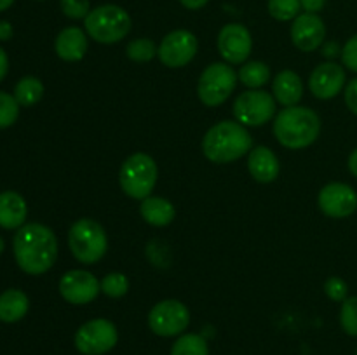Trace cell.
<instances>
[{"label":"cell","instance_id":"27","mask_svg":"<svg viewBox=\"0 0 357 355\" xmlns=\"http://www.w3.org/2000/svg\"><path fill=\"white\" fill-rule=\"evenodd\" d=\"M300 0H268V13L278 21H291L298 16Z\"/></svg>","mask_w":357,"mask_h":355},{"label":"cell","instance_id":"15","mask_svg":"<svg viewBox=\"0 0 357 355\" xmlns=\"http://www.w3.org/2000/svg\"><path fill=\"white\" fill-rule=\"evenodd\" d=\"M345 82H347V77H345L344 66L328 61L316 66L310 73L309 89L317 100H331L342 93Z\"/></svg>","mask_w":357,"mask_h":355},{"label":"cell","instance_id":"25","mask_svg":"<svg viewBox=\"0 0 357 355\" xmlns=\"http://www.w3.org/2000/svg\"><path fill=\"white\" fill-rule=\"evenodd\" d=\"M171 355H209V348L201 334H183L174 341Z\"/></svg>","mask_w":357,"mask_h":355},{"label":"cell","instance_id":"28","mask_svg":"<svg viewBox=\"0 0 357 355\" xmlns=\"http://www.w3.org/2000/svg\"><path fill=\"white\" fill-rule=\"evenodd\" d=\"M101 284V291L105 292L110 298H122L126 292L129 291V281L124 274H119V271H114V274L105 275Z\"/></svg>","mask_w":357,"mask_h":355},{"label":"cell","instance_id":"4","mask_svg":"<svg viewBox=\"0 0 357 355\" xmlns=\"http://www.w3.org/2000/svg\"><path fill=\"white\" fill-rule=\"evenodd\" d=\"M131 16L115 3L96 7L84 19L87 35L100 44L121 42L131 31Z\"/></svg>","mask_w":357,"mask_h":355},{"label":"cell","instance_id":"24","mask_svg":"<svg viewBox=\"0 0 357 355\" xmlns=\"http://www.w3.org/2000/svg\"><path fill=\"white\" fill-rule=\"evenodd\" d=\"M237 77L246 87L258 89V87H264L271 80V68L261 61H250L241 66Z\"/></svg>","mask_w":357,"mask_h":355},{"label":"cell","instance_id":"36","mask_svg":"<svg viewBox=\"0 0 357 355\" xmlns=\"http://www.w3.org/2000/svg\"><path fill=\"white\" fill-rule=\"evenodd\" d=\"M7 70H9V59H7L6 51L0 47V82H2L3 77L7 75Z\"/></svg>","mask_w":357,"mask_h":355},{"label":"cell","instance_id":"40","mask_svg":"<svg viewBox=\"0 0 357 355\" xmlns=\"http://www.w3.org/2000/svg\"><path fill=\"white\" fill-rule=\"evenodd\" d=\"M349 171L357 178V148L349 155Z\"/></svg>","mask_w":357,"mask_h":355},{"label":"cell","instance_id":"7","mask_svg":"<svg viewBox=\"0 0 357 355\" xmlns=\"http://www.w3.org/2000/svg\"><path fill=\"white\" fill-rule=\"evenodd\" d=\"M237 79L239 77L236 75L232 66L227 63H213L201 73L197 84L199 100L206 106H218L225 103L236 89Z\"/></svg>","mask_w":357,"mask_h":355},{"label":"cell","instance_id":"37","mask_svg":"<svg viewBox=\"0 0 357 355\" xmlns=\"http://www.w3.org/2000/svg\"><path fill=\"white\" fill-rule=\"evenodd\" d=\"M208 2L209 0H180L181 6L187 7V9H190V10L201 9V7H204Z\"/></svg>","mask_w":357,"mask_h":355},{"label":"cell","instance_id":"11","mask_svg":"<svg viewBox=\"0 0 357 355\" xmlns=\"http://www.w3.org/2000/svg\"><path fill=\"white\" fill-rule=\"evenodd\" d=\"M197 54V38L188 30H174L167 33L157 49L160 63L167 68L187 66Z\"/></svg>","mask_w":357,"mask_h":355},{"label":"cell","instance_id":"3","mask_svg":"<svg viewBox=\"0 0 357 355\" xmlns=\"http://www.w3.org/2000/svg\"><path fill=\"white\" fill-rule=\"evenodd\" d=\"M321 132V118L314 110L305 106H286L274 118V136L289 150L310 146Z\"/></svg>","mask_w":357,"mask_h":355},{"label":"cell","instance_id":"13","mask_svg":"<svg viewBox=\"0 0 357 355\" xmlns=\"http://www.w3.org/2000/svg\"><path fill=\"white\" fill-rule=\"evenodd\" d=\"M101 284L91 271L70 270L59 281V292L63 299L72 305H87L100 294Z\"/></svg>","mask_w":357,"mask_h":355},{"label":"cell","instance_id":"21","mask_svg":"<svg viewBox=\"0 0 357 355\" xmlns=\"http://www.w3.org/2000/svg\"><path fill=\"white\" fill-rule=\"evenodd\" d=\"M139 214L149 225L167 226L169 223H173L176 209L169 200L162 197H146L139 205Z\"/></svg>","mask_w":357,"mask_h":355},{"label":"cell","instance_id":"26","mask_svg":"<svg viewBox=\"0 0 357 355\" xmlns=\"http://www.w3.org/2000/svg\"><path fill=\"white\" fill-rule=\"evenodd\" d=\"M126 54L136 63H146L157 54V49L150 38H135L126 47Z\"/></svg>","mask_w":357,"mask_h":355},{"label":"cell","instance_id":"34","mask_svg":"<svg viewBox=\"0 0 357 355\" xmlns=\"http://www.w3.org/2000/svg\"><path fill=\"white\" fill-rule=\"evenodd\" d=\"M345 104L352 113L357 115V79H352L345 87Z\"/></svg>","mask_w":357,"mask_h":355},{"label":"cell","instance_id":"9","mask_svg":"<svg viewBox=\"0 0 357 355\" xmlns=\"http://www.w3.org/2000/svg\"><path fill=\"white\" fill-rule=\"evenodd\" d=\"M119 333L114 322L94 319L82 324L75 333V347L84 355H103L117 345Z\"/></svg>","mask_w":357,"mask_h":355},{"label":"cell","instance_id":"8","mask_svg":"<svg viewBox=\"0 0 357 355\" xmlns=\"http://www.w3.org/2000/svg\"><path fill=\"white\" fill-rule=\"evenodd\" d=\"M234 115L236 120L243 125L258 127L271 122L275 115V97L274 94L265 90H246L239 94L234 103Z\"/></svg>","mask_w":357,"mask_h":355},{"label":"cell","instance_id":"42","mask_svg":"<svg viewBox=\"0 0 357 355\" xmlns=\"http://www.w3.org/2000/svg\"><path fill=\"white\" fill-rule=\"evenodd\" d=\"M2 251H3V240L0 239V254H2Z\"/></svg>","mask_w":357,"mask_h":355},{"label":"cell","instance_id":"20","mask_svg":"<svg viewBox=\"0 0 357 355\" xmlns=\"http://www.w3.org/2000/svg\"><path fill=\"white\" fill-rule=\"evenodd\" d=\"M26 202L20 194L10 190L0 194V226L2 228H21L24 219H26Z\"/></svg>","mask_w":357,"mask_h":355},{"label":"cell","instance_id":"23","mask_svg":"<svg viewBox=\"0 0 357 355\" xmlns=\"http://www.w3.org/2000/svg\"><path fill=\"white\" fill-rule=\"evenodd\" d=\"M44 96V86L37 77H23L14 87V97L21 106H33Z\"/></svg>","mask_w":357,"mask_h":355},{"label":"cell","instance_id":"18","mask_svg":"<svg viewBox=\"0 0 357 355\" xmlns=\"http://www.w3.org/2000/svg\"><path fill=\"white\" fill-rule=\"evenodd\" d=\"M248 169L258 183H272L279 174V160L271 148L257 146L250 152Z\"/></svg>","mask_w":357,"mask_h":355},{"label":"cell","instance_id":"39","mask_svg":"<svg viewBox=\"0 0 357 355\" xmlns=\"http://www.w3.org/2000/svg\"><path fill=\"white\" fill-rule=\"evenodd\" d=\"M326 58H335L337 54H342V51L338 49L337 44H333V42H330V44L324 45V52H323Z\"/></svg>","mask_w":357,"mask_h":355},{"label":"cell","instance_id":"30","mask_svg":"<svg viewBox=\"0 0 357 355\" xmlns=\"http://www.w3.org/2000/svg\"><path fill=\"white\" fill-rule=\"evenodd\" d=\"M20 115V103L16 97L0 90V129L10 127Z\"/></svg>","mask_w":357,"mask_h":355},{"label":"cell","instance_id":"17","mask_svg":"<svg viewBox=\"0 0 357 355\" xmlns=\"http://www.w3.org/2000/svg\"><path fill=\"white\" fill-rule=\"evenodd\" d=\"M54 51L63 61H80L87 52V37L80 28L68 26L59 31Z\"/></svg>","mask_w":357,"mask_h":355},{"label":"cell","instance_id":"2","mask_svg":"<svg viewBox=\"0 0 357 355\" xmlns=\"http://www.w3.org/2000/svg\"><path fill=\"white\" fill-rule=\"evenodd\" d=\"M253 139L243 124L223 120L213 125L202 139L206 159L215 164H229L241 159L251 150Z\"/></svg>","mask_w":357,"mask_h":355},{"label":"cell","instance_id":"33","mask_svg":"<svg viewBox=\"0 0 357 355\" xmlns=\"http://www.w3.org/2000/svg\"><path fill=\"white\" fill-rule=\"evenodd\" d=\"M342 63L347 66L351 72L357 73V33L347 40V44L342 49Z\"/></svg>","mask_w":357,"mask_h":355},{"label":"cell","instance_id":"29","mask_svg":"<svg viewBox=\"0 0 357 355\" xmlns=\"http://www.w3.org/2000/svg\"><path fill=\"white\" fill-rule=\"evenodd\" d=\"M340 324L349 336L357 338V296H351L342 301Z\"/></svg>","mask_w":357,"mask_h":355},{"label":"cell","instance_id":"41","mask_svg":"<svg viewBox=\"0 0 357 355\" xmlns=\"http://www.w3.org/2000/svg\"><path fill=\"white\" fill-rule=\"evenodd\" d=\"M13 2H14V0H0V13H2V10H6V9H9V7L13 6Z\"/></svg>","mask_w":357,"mask_h":355},{"label":"cell","instance_id":"22","mask_svg":"<svg viewBox=\"0 0 357 355\" xmlns=\"http://www.w3.org/2000/svg\"><path fill=\"white\" fill-rule=\"evenodd\" d=\"M30 308L28 296L20 289H7L0 294V320L2 322H17L26 315Z\"/></svg>","mask_w":357,"mask_h":355},{"label":"cell","instance_id":"16","mask_svg":"<svg viewBox=\"0 0 357 355\" xmlns=\"http://www.w3.org/2000/svg\"><path fill=\"white\" fill-rule=\"evenodd\" d=\"M324 37H326V26H324V21L317 14L303 13L293 21L291 40L300 51H316L324 42Z\"/></svg>","mask_w":357,"mask_h":355},{"label":"cell","instance_id":"19","mask_svg":"<svg viewBox=\"0 0 357 355\" xmlns=\"http://www.w3.org/2000/svg\"><path fill=\"white\" fill-rule=\"evenodd\" d=\"M272 94L275 101L284 106H296L303 96V82L298 73L291 70H282L278 73L272 84Z\"/></svg>","mask_w":357,"mask_h":355},{"label":"cell","instance_id":"12","mask_svg":"<svg viewBox=\"0 0 357 355\" xmlns=\"http://www.w3.org/2000/svg\"><path fill=\"white\" fill-rule=\"evenodd\" d=\"M253 49V38L244 24L230 23L220 30L218 52L230 65H244Z\"/></svg>","mask_w":357,"mask_h":355},{"label":"cell","instance_id":"10","mask_svg":"<svg viewBox=\"0 0 357 355\" xmlns=\"http://www.w3.org/2000/svg\"><path fill=\"white\" fill-rule=\"evenodd\" d=\"M188 324H190V312L178 299L159 301L149 313V327L157 336H178L187 329Z\"/></svg>","mask_w":357,"mask_h":355},{"label":"cell","instance_id":"1","mask_svg":"<svg viewBox=\"0 0 357 355\" xmlns=\"http://www.w3.org/2000/svg\"><path fill=\"white\" fill-rule=\"evenodd\" d=\"M13 249L21 270L30 275H42L56 263L58 240L49 226L28 223L14 235Z\"/></svg>","mask_w":357,"mask_h":355},{"label":"cell","instance_id":"5","mask_svg":"<svg viewBox=\"0 0 357 355\" xmlns=\"http://www.w3.org/2000/svg\"><path fill=\"white\" fill-rule=\"evenodd\" d=\"M68 246L73 258L84 265L98 263L107 254L108 237L103 226L91 218H80L68 232Z\"/></svg>","mask_w":357,"mask_h":355},{"label":"cell","instance_id":"43","mask_svg":"<svg viewBox=\"0 0 357 355\" xmlns=\"http://www.w3.org/2000/svg\"><path fill=\"white\" fill-rule=\"evenodd\" d=\"M356 355H357V352H356Z\"/></svg>","mask_w":357,"mask_h":355},{"label":"cell","instance_id":"14","mask_svg":"<svg viewBox=\"0 0 357 355\" xmlns=\"http://www.w3.org/2000/svg\"><path fill=\"white\" fill-rule=\"evenodd\" d=\"M319 209L335 219L347 218L357 209V194L347 183H330L319 191Z\"/></svg>","mask_w":357,"mask_h":355},{"label":"cell","instance_id":"32","mask_svg":"<svg viewBox=\"0 0 357 355\" xmlns=\"http://www.w3.org/2000/svg\"><path fill=\"white\" fill-rule=\"evenodd\" d=\"M324 292H326L328 298L333 299V301H345V299H347L349 285L344 278L330 277L324 282Z\"/></svg>","mask_w":357,"mask_h":355},{"label":"cell","instance_id":"6","mask_svg":"<svg viewBox=\"0 0 357 355\" xmlns=\"http://www.w3.org/2000/svg\"><path fill=\"white\" fill-rule=\"evenodd\" d=\"M157 176H159V171H157L155 160L146 153L138 152L124 160L119 173V183L128 197L143 200L152 194Z\"/></svg>","mask_w":357,"mask_h":355},{"label":"cell","instance_id":"38","mask_svg":"<svg viewBox=\"0 0 357 355\" xmlns=\"http://www.w3.org/2000/svg\"><path fill=\"white\" fill-rule=\"evenodd\" d=\"M13 37V26L7 21H0V40H9Z\"/></svg>","mask_w":357,"mask_h":355},{"label":"cell","instance_id":"31","mask_svg":"<svg viewBox=\"0 0 357 355\" xmlns=\"http://www.w3.org/2000/svg\"><path fill=\"white\" fill-rule=\"evenodd\" d=\"M63 14L70 19H86L87 14L91 13L89 0H61Z\"/></svg>","mask_w":357,"mask_h":355},{"label":"cell","instance_id":"35","mask_svg":"<svg viewBox=\"0 0 357 355\" xmlns=\"http://www.w3.org/2000/svg\"><path fill=\"white\" fill-rule=\"evenodd\" d=\"M300 3H302V7L305 9V13L316 14L323 9L326 0H300Z\"/></svg>","mask_w":357,"mask_h":355}]
</instances>
